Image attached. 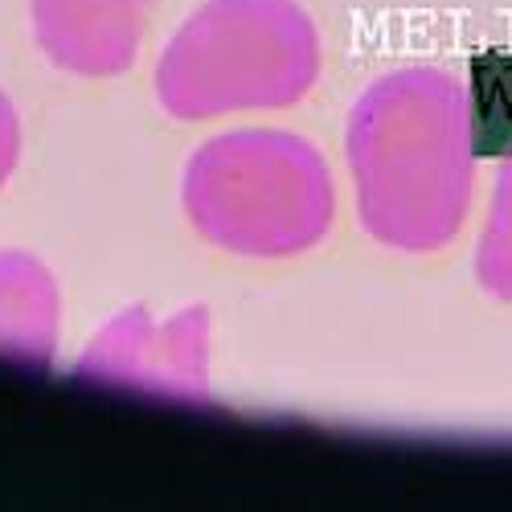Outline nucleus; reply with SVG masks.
<instances>
[{
  "label": "nucleus",
  "mask_w": 512,
  "mask_h": 512,
  "mask_svg": "<svg viewBox=\"0 0 512 512\" xmlns=\"http://www.w3.org/2000/svg\"><path fill=\"white\" fill-rule=\"evenodd\" d=\"M320 78V33L295 0H205L156 66V99L177 119L275 111Z\"/></svg>",
  "instance_id": "3"
},
{
  "label": "nucleus",
  "mask_w": 512,
  "mask_h": 512,
  "mask_svg": "<svg viewBox=\"0 0 512 512\" xmlns=\"http://www.w3.org/2000/svg\"><path fill=\"white\" fill-rule=\"evenodd\" d=\"M193 230L246 259H287L312 250L336 213L324 156L295 132L242 127L205 140L181 181Z\"/></svg>",
  "instance_id": "2"
},
{
  "label": "nucleus",
  "mask_w": 512,
  "mask_h": 512,
  "mask_svg": "<svg viewBox=\"0 0 512 512\" xmlns=\"http://www.w3.org/2000/svg\"><path fill=\"white\" fill-rule=\"evenodd\" d=\"M17 156H21V123H17L13 103L5 99V91H0V189H5V181L13 177Z\"/></svg>",
  "instance_id": "8"
},
{
  "label": "nucleus",
  "mask_w": 512,
  "mask_h": 512,
  "mask_svg": "<svg viewBox=\"0 0 512 512\" xmlns=\"http://www.w3.org/2000/svg\"><path fill=\"white\" fill-rule=\"evenodd\" d=\"M156 0H29L33 37L58 70L111 78L136 62Z\"/></svg>",
  "instance_id": "5"
},
{
  "label": "nucleus",
  "mask_w": 512,
  "mask_h": 512,
  "mask_svg": "<svg viewBox=\"0 0 512 512\" xmlns=\"http://www.w3.org/2000/svg\"><path fill=\"white\" fill-rule=\"evenodd\" d=\"M82 381L140 394L205 402L209 398V312L185 308L152 320L144 308L115 316L78 361Z\"/></svg>",
  "instance_id": "4"
},
{
  "label": "nucleus",
  "mask_w": 512,
  "mask_h": 512,
  "mask_svg": "<svg viewBox=\"0 0 512 512\" xmlns=\"http://www.w3.org/2000/svg\"><path fill=\"white\" fill-rule=\"evenodd\" d=\"M476 283L500 304H512V148L496 168L484 234L476 246Z\"/></svg>",
  "instance_id": "7"
},
{
  "label": "nucleus",
  "mask_w": 512,
  "mask_h": 512,
  "mask_svg": "<svg viewBox=\"0 0 512 512\" xmlns=\"http://www.w3.org/2000/svg\"><path fill=\"white\" fill-rule=\"evenodd\" d=\"M58 345V287L33 254H0V357L46 365Z\"/></svg>",
  "instance_id": "6"
},
{
  "label": "nucleus",
  "mask_w": 512,
  "mask_h": 512,
  "mask_svg": "<svg viewBox=\"0 0 512 512\" xmlns=\"http://www.w3.org/2000/svg\"><path fill=\"white\" fill-rule=\"evenodd\" d=\"M345 156L369 238L406 254L439 250L472 209V95L439 66L381 74L349 115Z\"/></svg>",
  "instance_id": "1"
}]
</instances>
